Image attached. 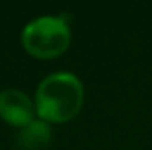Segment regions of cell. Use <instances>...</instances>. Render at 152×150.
<instances>
[{
    "instance_id": "6da1fadb",
    "label": "cell",
    "mask_w": 152,
    "mask_h": 150,
    "mask_svg": "<svg viewBox=\"0 0 152 150\" xmlns=\"http://www.w3.org/2000/svg\"><path fill=\"white\" fill-rule=\"evenodd\" d=\"M85 88L73 73H53L39 83L34 106L39 120L46 124H64L73 120L83 108Z\"/></svg>"
},
{
    "instance_id": "7a4b0ae2",
    "label": "cell",
    "mask_w": 152,
    "mask_h": 150,
    "mask_svg": "<svg viewBox=\"0 0 152 150\" xmlns=\"http://www.w3.org/2000/svg\"><path fill=\"white\" fill-rule=\"evenodd\" d=\"M71 44V28L64 18L41 16L27 23L21 30L23 50L39 60H53L67 51Z\"/></svg>"
},
{
    "instance_id": "3957f363",
    "label": "cell",
    "mask_w": 152,
    "mask_h": 150,
    "mask_svg": "<svg viewBox=\"0 0 152 150\" xmlns=\"http://www.w3.org/2000/svg\"><path fill=\"white\" fill-rule=\"evenodd\" d=\"M34 101L21 90L7 88L0 92V118L12 127H25L34 120Z\"/></svg>"
},
{
    "instance_id": "277c9868",
    "label": "cell",
    "mask_w": 152,
    "mask_h": 150,
    "mask_svg": "<svg viewBox=\"0 0 152 150\" xmlns=\"http://www.w3.org/2000/svg\"><path fill=\"white\" fill-rule=\"evenodd\" d=\"M51 141V127L42 120H32L28 125L21 127L16 143L20 150H42Z\"/></svg>"
}]
</instances>
